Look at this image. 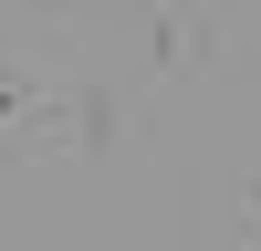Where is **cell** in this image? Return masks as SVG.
I'll return each mask as SVG.
<instances>
[]
</instances>
